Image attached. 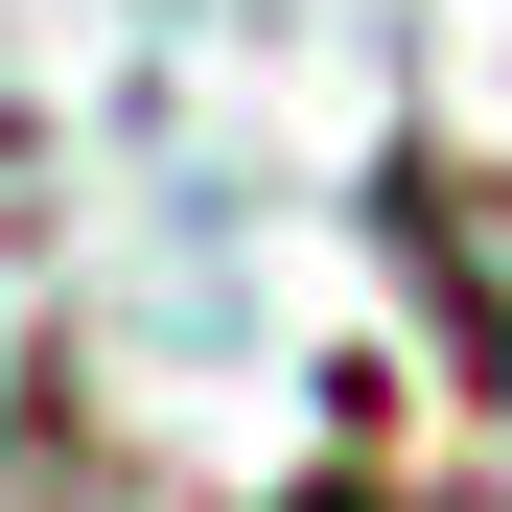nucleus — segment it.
I'll use <instances>...</instances> for the list:
<instances>
[{
	"label": "nucleus",
	"mask_w": 512,
	"mask_h": 512,
	"mask_svg": "<svg viewBox=\"0 0 512 512\" xmlns=\"http://www.w3.org/2000/svg\"><path fill=\"white\" fill-rule=\"evenodd\" d=\"M396 233H419V280H443V326H466V373L512 396V210L466 187V163H419V187H396Z\"/></svg>",
	"instance_id": "1"
},
{
	"label": "nucleus",
	"mask_w": 512,
	"mask_h": 512,
	"mask_svg": "<svg viewBox=\"0 0 512 512\" xmlns=\"http://www.w3.org/2000/svg\"><path fill=\"white\" fill-rule=\"evenodd\" d=\"M326 512H466V489H326Z\"/></svg>",
	"instance_id": "2"
}]
</instances>
